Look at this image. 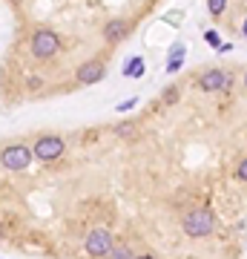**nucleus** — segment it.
Wrapping results in <instances>:
<instances>
[{"instance_id": "4", "label": "nucleus", "mask_w": 247, "mask_h": 259, "mask_svg": "<svg viewBox=\"0 0 247 259\" xmlns=\"http://www.w3.org/2000/svg\"><path fill=\"white\" fill-rule=\"evenodd\" d=\"M66 153V141L61 136H40L35 141V147H32V156L37 161H55Z\"/></svg>"}, {"instance_id": "9", "label": "nucleus", "mask_w": 247, "mask_h": 259, "mask_svg": "<svg viewBox=\"0 0 247 259\" xmlns=\"http://www.w3.org/2000/svg\"><path fill=\"white\" fill-rule=\"evenodd\" d=\"M110 259H135V253H132V248L127 242H115L110 250Z\"/></svg>"}, {"instance_id": "5", "label": "nucleus", "mask_w": 247, "mask_h": 259, "mask_svg": "<svg viewBox=\"0 0 247 259\" xmlns=\"http://www.w3.org/2000/svg\"><path fill=\"white\" fill-rule=\"evenodd\" d=\"M61 49V37L52 32V29H37L35 35H32V55L35 58H52Z\"/></svg>"}, {"instance_id": "14", "label": "nucleus", "mask_w": 247, "mask_h": 259, "mask_svg": "<svg viewBox=\"0 0 247 259\" xmlns=\"http://www.w3.org/2000/svg\"><path fill=\"white\" fill-rule=\"evenodd\" d=\"M135 101H138V98H129V101H121V104H118V112H127V110H132V107H135Z\"/></svg>"}, {"instance_id": "6", "label": "nucleus", "mask_w": 247, "mask_h": 259, "mask_svg": "<svg viewBox=\"0 0 247 259\" xmlns=\"http://www.w3.org/2000/svg\"><path fill=\"white\" fill-rule=\"evenodd\" d=\"M199 87L204 93H219V90H227L230 87V75L221 72V69H207V72L199 78Z\"/></svg>"}, {"instance_id": "21", "label": "nucleus", "mask_w": 247, "mask_h": 259, "mask_svg": "<svg viewBox=\"0 0 247 259\" xmlns=\"http://www.w3.org/2000/svg\"><path fill=\"white\" fill-rule=\"evenodd\" d=\"M244 87H247V75H244Z\"/></svg>"}, {"instance_id": "13", "label": "nucleus", "mask_w": 247, "mask_h": 259, "mask_svg": "<svg viewBox=\"0 0 247 259\" xmlns=\"http://www.w3.org/2000/svg\"><path fill=\"white\" fill-rule=\"evenodd\" d=\"M204 40H207L213 49H221V37H219V32H216V29H207V32H204Z\"/></svg>"}, {"instance_id": "8", "label": "nucleus", "mask_w": 247, "mask_h": 259, "mask_svg": "<svg viewBox=\"0 0 247 259\" xmlns=\"http://www.w3.org/2000/svg\"><path fill=\"white\" fill-rule=\"evenodd\" d=\"M127 35H129V23H127V20H121V18L110 20V23L104 26V37H107V40H112V44L124 40Z\"/></svg>"}, {"instance_id": "19", "label": "nucleus", "mask_w": 247, "mask_h": 259, "mask_svg": "<svg viewBox=\"0 0 247 259\" xmlns=\"http://www.w3.org/2000/svg\"><path fill=\"white\" fill-rule=\"evenodd\" d=\"M135 259H156L153 253H141V256H135Z\"/></svg>"}, {"instance_id": "12", "label": "nucleus", "mask_w": 247, "mask_h": 259, "mask_svg": "<svg viewBox=\"0 0 247 259\" xmlns=\"http://www.w3.org/2000/svg\"><path fill=\"white\" fill-rule=\"evenodd\" d=\"M207 9L213 18H221V12L227 9V0H207Z\"/></svg>"}, {"instance_id": "18", "label": "nucleus", "mask_w": 247, "mask_h": 259, "mask_svg": "<svg viewBox=\"0 0 247 259\" xmlns=\"http://www.w3.org/2000/svg\"><path fill=\"white\" fill-rule=\"evenodd\" d=\"M129 133H132V127H129V124H121V127H118V136H129Z\"/></svg>"}, {"instance_id": "20", "label": "nucleus", "mask_w": 247, "mask_h": 259, "mask_svg": "<svg viewBox=\"0 0 247 259\" xmlns=\"http://www.w3.org/2000/svg\"><path fill=\"white\" fill-rule=\"evenodd\" d=\"M241 35L247 37V18H244V23H241Z\"/></svg>"}, {"instance_id": "3", "label": "nucleus", "mask_w": 247, "mask_h": 259, "mask_svg": "<svg viewBox=\"0 0 247 259\" xmlns=\"http://www.w3.org/2000/svg\"><path fill=\"white\" fill-rule=\"evenodd\" d=\"M112 245H115V239H112V233L107 231V228H95V231L86 233V242H83V250L89 253L92 259H101V256H110Z\"/></svg>"}, {"instance_id": "16", "label": "nucleus", "mask_w": 247, "mask_h": 259, "mask_svg": "<svg viewBox=\"0 0 247 259\" xmlns=\"http://www.w3.org/2000/svg\"><path fill=\"white\" fill-rule=\"evenodd\" d=\"M164 101H167V104L178 101V90H167V93H164Z\"/></svg>"}, {"instance_id": "10", "label": "nucleus", "mask_w": 247, "mask_h": 259, "mask_svg": "<svg viewBox=\"0 0 247 259\" xmlns=\"http://www.w3.org/2000/svg\"><path fill=\"white\" fill-rule=\"evenodd\" d=\"M184 64V44H178V47L173 49V55H170V64H167V72H178Z\"/></svg>"}, {"instance_id": "11", "label": "nucleus", "mask_w": 247, "mask_h": 259, "mask_svg": "<svg viewBox=\"0 0 247 259\" xmlns=\"http://www.w3.org/2000/svg\"><path fill=\"white\" fill-rule=\"evenodd\" d=\"M124 75L127 78H141L144 75V61L141 58H129V64L124 66Z\"/></svg>"}, {"instance_id": "15", "label": "nucleus", "mask_w": 247, "mask_h": 259, "mask_svg": "<svg viewBox=\"0 0 247 259\" xmlns=\"http://www.w3.org/2000/svg\"><path fill=\"white\" fill-rule=\"evenodd\" d=\"M236 176L241 179V182H247V158H244V161H241V164H238V170H236Z\"/></svg>"}, {"instance_id": "1", "label": "nucleus", "mask_w": 247, "mask_h": 259, "mask_svg": "<svg viewBox=\"0 0 247 259\" xmlns=\"http://www.w3.org/2000/svg\"><path fill=\"white\" fill-rule=\"evenodd\" d=\"M181 228H184L187 236H192V239H204V236H210L213 228H216V216H213L207 207H199V210H190L184 216Z\"/></svg>"}, {"instance_id": "2", "label": "nucleus", "mask_w": 247, "mask_h": 259, "mask_svg": "<svg viewBox=\"0 0 247 259\" xmlns=\"http://www.w3.org/2000/svg\"><path fill=\"white\" fill-rule=\"evenodd\" d=\"M32 147H26V144H9V147H3V153H0V164L6 167L9 173H23L29 164H32Z\"/></svg>"}, {"instance_id": "7", "label": "nucleus", "mask_w": 247, "mask_h": 259, "mask_svg": "<svg viewBox=\"0 0 247 259\" xmlns=\"http://www.w3.org/2000/svg\"><path fill=\"white\" fill-rule=\"evenodd\" d=\"M104 64L101 61H83L81 66H78V72H75V78H78V83H83V87H89V83H98L104 78Z\"/></svg>"}, {"instance_id": "17", "label": "nucleus", "mask_w": 247, "mask_h": 259, "mask_svg": "<svg viewBox=\"0 0 247 259\" xmlns=\"http://www.w3.org/2000/svg\"><path fill=\"white\" fill-rule=\"evenodd\" d=\"M29 90H40V83H43V78H35V75H32V78H29Z\"/></svg>"}]
</instances>
